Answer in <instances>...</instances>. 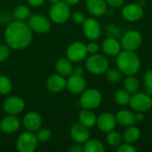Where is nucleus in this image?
Instances as JSON below:
<instances>
[{"label": "nucleus", "mask_w": 152, "mask_h": 152, "mask_svg": "<svg viewBox=\"0 0 152 152\" xmlns=\"http://www.w3.org/2000/svg\"><path fill=\"white\" fill-rule=\"evenodd\" d=\"M33 31L28 23L21 20L10 22L4 30V40L10 48L21 50L27 48L32 42Z\"/></svg>", "instance_id": "f257e3e1"}, {"label": "nucleus", "mask_w": 152, "mask_h": 152, "mask_svg": "<svg viewBox=\"0 0 152 152\" xmlns=\"http://www.w3.org/2000/svg\"><path fill=\"white\" fill-rule=\"evenodd\" d=\"M118 69L122 74L134 76L141 69V59L134 51H121L116 59Z\"/></svg>", "instance_id": "f03ea898"}, {"label": "nucleus", "mask_w": 152, "mask_h": 152, "mask_svg": "<svg viewBox=\"0 0 152 152\" xmlns=\"http://www.w3.org/2000/svg\"><path fill=\"white\" fill-rule=\"evenodd\" d=\"M109 60L104 55L97 53L89 56L86 61V69L94 75H101L105 73L109 69Z\"/></svg>", "instance_id": "7ed1b4c3"}, {"label": "nucleus", "mask_w": 152, "mask_h": 152, "mask_svg": "<svg viewBox=\"0 0 152 152\" xmlns=\"http://www.w3.org/2000/svg\"><path fill=\"white\" fill-rule=\"evenodd\" d=\"M49 16L52 21L57 24H62L66 22L70 17L69 5L62 0L53 4L49 11Z\"/></svg>", "instance_id": "20e7f679"}, {"label": "nucleus", "mask_w": 152, "mask_h": 152, "mask_svg": "<svg viewBox=\"0 0 152 152\" xmlns=\"http://www.w3.org/2000/svg\"><path fill=\"white\" fill-rule=\"evenodd\" d=\"M102 102V95L100 91L94 88L85 90L80 97V105L83 109L94 110Z\"/></svg>", "instance_id": "39448f33"}, {"label": "nucleus", "mask_w": 152, "mask_h": 152, "mask_svg": "<svg viewBox=\"0 0 152 152\" xmlns=\"http://www.w3.org/2000/svg\"><path fill=\"white\" fill-rule=\"evenodd\" d=\"M129 105L136 112H147L152 107V98L145 93H134L131 95Z\"/></svg>", "instance_id": "423d86ee"}, {"label": "nucleus", "mask_w": 152, "mask_h": 152, "mask_svg": "<svg viewBox=\"0 0 152 152\" xmlns=\"http://www.w3.org/2000/svg\"><path fill=\"white\" fill-rule=\"evenodd\" d=\"M38 141L32 132H24L19 135L16 141V148L20 152H33L37 148Z\"/></svg>", "instance_id": "0eeeda50"}, {"label": "nucleus", "mask_w": 152, "mask_h": 152, "mask_svg": "<svg viewBox=\"0 0 152 152\" xmlns=\"http://www.w3.org/2000/svg\"><path fill=\"white\" fill-rule=\"evenodd\" d=\"M28 25L33 32L37 34H45L51 28L50 20L43 14H33L28 19Z\"/></svg>", "instance_id": "6e6552de"}, {"label": "nucleus", "mask_w": 152, "mask_h": 152, "mask_svg": "<svg viewBox=\"0 0 152 152\" xmlns=\"http://www.w3.org/2000/svg\"><path fill=\"white\" fill-rule=\"evenodd\" d=\"M142 43V34L134 29L126 31L121 38V46L124 50L136 51L140 48Z\"/></svg>", "instance_id": "1a4fd4ad"}, {"label": "nucleus", "mask_w": 152, "mask_h": 152, "mask_svg": "<svg viewBox=\"0 0 152 152\" xmlns=\"http://www.w3.org/2000/svg\"><path fill=\"white\" fill-rule=\"evenodd\" d=\"M88 54L86 45L80 41L71 43L66 51L67 58L72 62H80L84 61Z\"/></svg>", "instance_id": "9d476101"}, {"label": "nucleus", "mask_w": 152, "mask_h": 152, "mask_svg": "<svg viewBox=\"0 0 152 152\" xmlns=\"http://www.w3.org/2000/svg\"><path fill=\"white\" fill-rule=\"evenodd\" d=\"M121 15L124 20L129 22H135L140 20L144 15V10L139 4H126L121 10Z\"/></svg>", "instance_id": "9b49d317"}, {"label": "nucleus", "mask_w": 152, "mask_h": 152, "mask_svg": "<svg viewBox=\"0 0 152 152\" xmlns=\"http://www.w3.org/2000/svg\"><path fill=\"white\" fill-rule=\"evenodd\" d=\"M84 35L91 41L96 40L102 34V26L94 18H87L82 23Z\"/></svg>", "instance_id": "f8f14e48"}, {"label": "nucleus", "mask_w": 152, "mask_h": 152, "mask_svg": "<svg viewBox=\"0 0 152 152\" xmlns=\"http://www.w3.org/2000/svg\"><path fill=\"white\" fill-rule=\"evenodd\" d=\"M25 108L24 101L19 96H10L3 103V110L7 115H18Z\"/></svg>", "instance_id": "ddd939ff"}, {"label": "nucleus", "mask_w": 152, "mask_h": 152, "mask_svg": "<svg viewBox=\"0 0 152 152\" xmlns=\"http://www.w3.org/2000/svg\"><path fill=\"white\" fill-rule=\"evenodd\" d=\"M118 122L116 119V116L110 112H103L97 117L96 126L98 129L102 133H109L115 129Z\"/></svg>", "instance_id": "4468645a"}, {"label": "nucleus", "mask_w": 152, "mask_h": 152, "mask_svg": "<svg viewBox=\"0 0 152 152\" xmlns=\"http://www.w3.org/2000/svg\"><path fill=\"white\" fill-rule=\"evenodd\" d=\"M70 137L76 143H85L87 140L90 139V131L89 128L81 123H75L71 126L69 129Z\"/></svg>", "instance_id": "2eb2a0df"}, {"label": "nucleus", "mask_w": 152, "mask_h": 152, "mask_svg": "<svg viewBox=\"0 0 152 152\" xmlns=\"http://www.w3.org/2000/svg\"><path fill=\"white\" fill-rule=\"evenodd\" d=\"M86 87V81L83 76L72 74L69 77L66 83V88L74 94H82Z\"/></svg>", "instance_id": "dca6fc26"}, {"label": "nucleus", "mask_w": 152, "mask_h": 152, "mask_svg": "<svg viewBox=\"0 0 152 152\" xmlns=\"http://www.w3.org/2000/svg\"><path fill=\"white\" fill-rule=\"evenodd\" d=\"M20 126V122L15 115H7L0 121V130L6 134L16 133Z\"/></svg>", "instance_id": "f3484780"}, {"label": "nucleus", "mask_w": 152, "mask_h": 152, "mask_svg": "<svg viewBox=\"0 0 152 152\" xmlns=\"http://www.w3.org/2000/svg\"><path fill=\"white\" fill-rule=\"evenodd\" d=\"M42 118L36 111L28 112L23 118V126L28 132L36 133L42 126Z\"/></svg>", "instance_id": "a211bd4d"}, {"label": "nucleus", "mask_w": 152, "mask_h": 152, "mask_svg": "<svg viewBox=\"0 0 152 152\" xmlns=\"http://www.w3.org/2000/svg\"><path fill=\"white\" fill-rule=\"evenodd\" d=\"M67 80L60 74H53L48 77L45 82L46 88L52 93H60L66 88Z\"/></svg>", "instance_id": "6ab92c4d"}, {"label": "nucleus", "mask_w": 152, "mask_h": 152, "mask_svg": "<svg viewBox=\"0 0 152 152\" xmlns=\"http://www.w3.org/2000/svg\"><path fill=\"white\" fill-rule=\"evenodd\" d=\"M121 43L118 38L108 37L102 44V49L103 53L109 56H117L121 52Z\"/></svg>", "instance_id": "aec40b11"}, {"label": "nucleus", "mask_w": 152, "mask_h": 152, "mask_svg": "<svg viewBox=\"0 0 152 152\" xmlns=\"http://www.w3.org/2000/svg\"><path fill=\"white\" fill-rule=\"evenodd\" d=\"M107 2L106 0H87L86 9L90 14L98 17L103 15L107 12Z\"/></svg>", "instance_id": "412c9836"}, {"label": "nucleus", "mask_w": 152, "mask_h": 152, "mask_svg": "<svg viewBox=\"0 0 152 152\" xmlns=\"http://www.w3.org/2000/svg\"><path fill=\"white\" fill-rule=\"evenodd\" d=\"M73 68L72 61L68 58H61L55 63V69L57 73L65 77H69L73 74Z\"/></svg>", "instance_id": "4be33fe9"}, {"label": "nucleus", "mask_w": 152, "mask_h": 152, "mask_svg": "<svg viewBox=\"0 0 152 152\" xmlns=\"http://www.w3.org/2000/svg\"><path fill=\"white\" fill-rule=\"evenodd\" d=\"M117 122L122 126H134L136 122L135 115L128 110H121L116 114Z\"/></svg>", "instance_id": "5701e85b"}, {"label": "nucleus", "mask_w": 152, "mask_h": 152, "mask_svg": "<svg viewBox=\"0 0 152 152\" xmlns=\"http://www.w3.org/2000/svg\"><path fill=\"white\" fill-rule=\"evenodd\" d=\"M78 121L79 123L86 126V127L91 128L96 126L97 117L92 111V110L83 109L78 113Z\"/></svg>", "instance_id": "b1692460"}, {"label": "nucleus", "mask_w": 152, "mask_h": 152, "mask_svg": "<svg viewBox=\"0 0 152 152\" xmlns=\"http://www.w3.org/2000/svg\"><path fill=\"white\" fill-rule=\"evenodd\" d=\"M122 136H123V140L126 142L134 143L139 140V138L141 136V131L134 125L130 126H127V128L125 130Z\"/></svg>", "instance_id": "393cba45"}, {"label": "nucleus", "mask_w": 152, "mask_h": 152, "mask_svg": "<svg viewBox=\"0 0 152 152\" xmlns=\"http://www.w3.org/2000/svg\"><path fill=\"white\" fill-rule=\"evenodd\" d=\"M85 152H104L105 147L102 142L96 139H89L83 147Z\"/></svg>", "instance_id": "a878e982"}, {"label": "nucleus", "mask_w": 152, "mask_h": 152, "mask_svg": "<svg viewBox=\"0 0 152 152\" xmlns=\"http://www.w3.org/2000/svg\"><path fill=\"white\" fill-rule=\"evenodd\" d=\"M131 98V94L127 92L125 88L124 89H119L115 92L114 94V100L117 104L120 106H126L129 104Z\"/></svg>", "instance_id": "bb28decb"}, {"label": "nucleus", "mask_w": 152, "mask_h": 152, "mask_svg": "<svg viewBox=\"0 0 152 152\" xmlns=\"http://www.w3.org/2000/svg\"><path fill=\"white\" fill-rule=\"evenodd\" d=\"M30 15H31L30 9L27 5H24V4L18 5L13 11V16H14L15 20H17L24 21V20H28Z\"/></svg>", "instance_id": "cd10ccee"}, {"label": "nucleus", "mask_w": 152, "mask_h": 152, "mask_svg": "<svg viewBox=\"0 0 152 152\" xmlns=\"http://www.w3.org/2000/svg\"><path fill=\"white\" fill-rule=\"evenodd\" d=\"M139 86H140L139 80H138L134 76H127L126 78L125 79L124 87H125V89H126L127 92H129L131 94H133L138 92Z\"/></svg>", "instance_id": "c85d7f7f"}, {"label": "nucleus", "mask_w": 152, "mask_h": 152, "mask_svg": "<svg viewBox=\"0 0 152 152\" xmlns=\"http://www.w3.org/2000/svg\"><path fill=\"white\" fill-rule=\"evenodd\" d=\"M106 141L107 143L111 146V147H118L123 141V136L118 133L116 132L114 130L107 133V136H106Z\"/></svg>", "instance_id": "c756f323"}, {"label": "nucleus", "mask_w": 152, "mask_h": 152, "mask_svg": "<svg viewBox=\"0 0 152 152\" xmlns=\"http://www.w3.org/2000/svg\"><path fill=\"white\" fill-rule=\"evenodd\" d=\"M12 89V80L4 75H0V94L7 95Z\"/></svg>", "instance_id": "7c9ffc66"}, {"label": "nucleus", "mask_w": 152, "mask_h": 152, "mask_svg": "<svg viewBox=\"0 0 152 152\" xmlns=\"http://www.w3.org/2000/svg\"><path fill=\"white\" fill-rule=\"evenodd\" d=\"M106 77L108 80L113 84L119 83L122 78V73L118 69H108L106 70Z\"/></svg>", "instance_id": "2f4dec72"}, {"label": "nucleus", "mask_w": 152, "mask_h": 152, "mask_svg": "<svg viewBox=\"0 0 152 152\" xmlns=\"http://www.w3.org/2000/svg\"><path fill=\"white\" fill-rule=\"evenodd\" d=\"M36 137L38 141V142H47L51 137H52V132L50 129L46 128V127H41L39 128L37 132H36Z\"/></svg>", "instance_id": "473e14b6"}, {"label": "nucleus", "mask_w": 152, "mask_h": 152, "mask_svg": "<svg viewBox=\"0 0 152 152\" xmlns=\"http://www.w3.org/2000/svg\"><path fill=\"white\" fill-rule=\"evenodd\" d=\"M106 34L110 37L118 38L121 36V30L118 26L114 24H110L106 28Z\"/></svg>", "instance_id": "72a5a7b5"}, {"label": "nucleus", "mask_w": 152, "mask_h": 152, "mask_svg": "<svg viewBox=\"0 0 152 152\" xmlns=\"http://www.w3.org/2000/svg\"><path fill=\"white\" fill-rule=\"evenodd\" d=\"M11 48L9 47V45H7L6 44H1L0 45V62L6 61L11 53Z\"/></svg>", "instance_id": "f704fd0d"}, {"label": "nucleus", "mask_w": 152, "mask_h": 152, "mask_svg": "<svg viewBox=\"0 0 152 152\" xmlns=\"http://www.w3.org/2000/svg\"><path fill=\"white\" fill-rule=\"evenodd\" d=\"M117 151L118 152H136L137 150L136 148L129 142H125V143H121L118 148H117Z\"/></svg>", "instance_id": "c9c22d12"}, {"label": "nucleus", "mask_w": 152, "mask_h": 152, "mask_svg": "<svg viewBox=\"0 0 152 152\" xmlns=\"http://www.w3.org/2000/svg\"><path fill=\"white\" fill-rule=\"evenodd\" d=\"M71 19L77 24H82L86 20V16L82 12H75L72 13Z\"/></svg>", "instance_id": "e433bc0d"}, {"label": "nucleus", "mask_w": 152, "mask_h": 152, "mask_svg": "<svg viewBox=\"0 0 152 152\" xmlns=\"http://www.w3.org/2000/svg\"><path fill=\"white\" fill-rule=\"evenodd\" d=\"M143 82L149 91L152 92V70H149L143 77Z\"/></svg>", "instance_id": "4c0bfd02"}, {"label": "nucleus", "mask_w": 152, "mask_h": 152, "mask_svg": "<svg viewBox=\"0 0 152 152\" xmlns=\"http://www.w3.org/2000/svg\"><path fill=\"white\" fill-rule=\"evenodd\" d=\"M86 48H87L88 53L94 54V53H98V51H99V49H100V46H99V45H98L96 42H94V41H91L90 43H88V44L86 45Z\"/></svg>", "instance_id": "58836bf2"}, {"label": "nucleus", "mask_w": 152, "mask_h": 152, "mask_svg": "<svg viewBox=\"0 0 152 152\" xmlns=\"http://www.w3.org/2000/svg\"><path fill=\"white\" fill-rule=\"evenodd\" d=\"M106 2L107 4L112 8H119L124 4L125 0H106Z\"/></svg>", "instance_id": "ea45409f"}, {"label": "nucleus", "mask_w": 152, "mask_h": 152, "mask_svg": "<svg viewBox=\"0 0 152 152\" xmlns=\"http://www.w3.org/2000/svg\"><path fill=\"white\" fill-rule=\"evenodd\" d=\"M28 4L33 6V7H38V6H41L45 0H27Z\"/></svg>", "instance_id": "a19ab883"}, {"label": "nucleus", "mask_w": 152, "mask_h": 152, "mask_svg": "<svg viewBox=\"0 0 152 152\" xmlns=\"http://www.w3.org/2000/svg\"><path fill=\"white\" fill-rule=\"evenodd\" d=\"M69 151L82 152L84 151V149H83V147L80 145V143H77V144H75V145H72V146L69 149Z\"/></svg>", "instance_id": "79ce46f5"}, {"label": "nucleus", "mask_w": 152, "mask_h": 152, "mask_svg": "<svg viewBox=\"0 0 152 152\" xmlns=\"http://www.w3.org/2000/svg\"><path fill=\"white\" fill-rule=\"evenodd\" d=\"M85 72V69L80 66V65H77V66H75L73 68V74H76V75H80V76H83Z\"/></svg>", "instance_id": "37998d69"}, {"label": "nucleus", "mask_w": 152, "mask_h": 152, "mask_svg": "<svg viewBox=\"0 0 152 152\" xmlns=\"http://www.w3.org/2000/svg\"><path fill=\"white\" fill-rule=\"evenodd\" d=\"M135 119L136 121H142L144 119V116H143V113L142 112H137V114H135Z\"/></svg>", "instance_id": "c03bdc74"}, {"label": "nucleus", "mask_w": 152, "mask_h": 152, "mask_svg": "<svg viewBox=\"0 0 152 152\" xmlns=\"http://www.w3.org/2000/svg\"><path fill=\"white\" fill-rule=\"evenodd\" d=\"M62 1L65 2L69 5H75V4H78L80 2V0H62Z\"/></svg>", "instance_id": "a18cd8bd"}, {"label": "nucleus", "mask_w": 152, "mask_h": 152, "mask_svg": "<svg viewBox=\"0 0 152 152\" xmlns=\"http://www.w3.org/2000/svg\"><path fill=\"white\" fill-rule=\"evenodd\" d=\"M52 4H55V3H57V2H60V1H61V0H48Z\"/></svg>", "instance_id": "49530a36"}]
</instances>
